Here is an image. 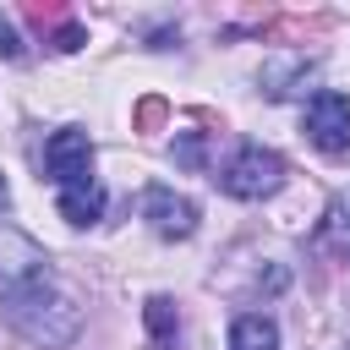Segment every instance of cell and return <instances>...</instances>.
Listing matches in <instances>:
<instances>
[{"mask_svg": "<svg viewBox=\"0 0 350 350\" xmlns=\"http://www.w3.org/2000/svg\"><path fill=\"white\" fill-rule=\"evenodd\" d=\"M0 312H5V323H11L33 350H66V345H77V334H82V306H77V295H71L60 279L0 295Z\"/></svg>", "mask_w": 350, "mask_h": 350, "instance_id": "6da1fadb", "label": "cell"}, {"mask_svg": "<svg viewBox=\"0 0 350 350\" xmlns=\"http://www.w3.org/2000/svg\"><path fill=\"white\" fill-rule=\"evenodd\" d=\"M284 175H290V164H284L273 148L246 142V148H235V159L219 170V186H224L230 197H241V202H262V197H273V191L284 186Z\"/></svg>", "mask_w": 350, "mask_h": 350, "instance_id": "7a4b0ae2", "label": "cell"}, {"mask_svg": "<svg viewBox=\"0 0 350 350\" xmlns=\"http://www.w3.org/2000/svg\"><path fill=\"white\" fill-rule=\"evenodd\" d=\"M55 268H49V252L16 230V224H0V295L11 290H33V284H49Z\"/></svg>", "mask_w": 350, "mask_h": 350, "instance_id": "3957f363", "label": "cell"}, {"mask_svg": "<svg viewBox=\"0 0 350 350\" xmlns=\"http://www.w3.org/2000/svg\"><path fill=\"white\" fill-rule=\"evenodd\" d=\"M306 137H312L317 153L345 159L350 153V98L334 93V88H317L312 104H306Z\"/></svg>", "mask_w": 350, "mask_h": 350, "instance_id": "277c9868", "label": "cell"}, {"mask_svg": "<svg viewBox=\"0 0 350 350\" xmlns=\"http://www.w3.org/2000/svg\"><path fill=\"white\" fill-rule=\"evenodd\" d=\"M142 219H148V230H153L159 241H191L202 213H197L191 197H180V191H170V186H148V191H142Z\"/></svg>", "mask_w": 350, "mask_h": 350, "instance_id": "5b68a950", "label": "cell"}, {"mask_svg": "<svg viewBox=\"0 0 350 350\" xmlns=\"http://www.w3.org/2000/svg\"><path fill=\"white\" fill-rule=\"evenodd\" d=\"M44 170H49V180H55V186L93 180V142H88V131L60 126V131L44 142Z\"/></svg>", "mask_w": 350, "mask_h": 350, "instance_id": "8992f818", "label": "cell"}, {"mask_svg": "<svg viewBox=\"0 0 350 350\" xmlns=\"http://www.w3.org/2000/svg\"><path fill=\"white\" fill-rule=\"evenodd\" d=\"M55 208H60V219L66 224H98L104 219V186H98V175L93 180H77V186H55Z\"/></svg>", "mask_w": 350, "mask_h": 350, "instance_id": "52a82bcc", "label": "cell"}, {"mask_svg": "<svg viewBox=\"0 0 350 350\" xmlns=\"http://www.w3.org/2000/svg\"><path fill=\"white\" fill-rule=\"evenodd\" d=\"M230 350H279V323L268 312H241L230 323Z\"/></svg>", "mask_w": 350, "mask_h": 350, "instance_id": "ba28073f", "label": "cell"}, {"mask_svg": "<svg viewBox=\"0 0 350 350\" xmlns=\"http://www.w3.org/2000/svg\"><path fill=\"white\" fill-rule=\"evenodd\" d=\"M142 317H148V334H153L159 350H175V345H180V312H175L170 295H148Z\"/></svg>", "mask_w": 350, "mask_h": 350, "instance_id": "9c48e42d", "label": "cell"}, {"mask_svg": "<svg viewBox=\"0 0 350 350\" xmlns=\"http://www.w3.org/2000/svg\"><path fill=\"white\" fill-rule=\"evenodd\" d=\"M317 241H323L328 252H339V257H350V197H339V202H328V213H323V230H317Z\"/></svg>", "mask_w": 350, "mask_h": 350, "instance_id": "30bf717a", "label": "cell"}, {"mask_svg": "<svg viewBox=\"0 0 350 350\" xmlns=\"http://www.w3.org/2000/svg\"><path fill=\"white\" fill-rule=\"evenodd\" d=\"M11 213V186H5V175H0V219Z\"/></svg>", "mask_w": 350, "mask_h": 350, "instance_id": "8fae6325", "label": "cell"}]
</instances>
